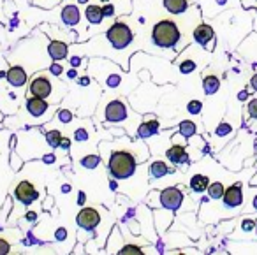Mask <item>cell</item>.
Returning a JSON list of instances; mask_svg holds the SVG:
<instances>
[{"mask_svg": "<svg viewBox=\"0 0 257 255\" xmlns=\"http://www.w3.org/2000/svg\"><path fill=\"white\" fill-rule=\"evenodd\" d=\"M106 120L111 123L127 120V106L121 100H113L106 106Z\"/></svg>", "mask_w": 257, "mask_h": 255, "instance_id": "obj_7", "label": "cell"}, {"mask_svg": "<svg viewBox=\"0 0 257 255\" xmlns=\"http://www.w3.org/2000/svg\"><path fill=\"white\" fill-rule=\"evenodd\" d=\"M15 195L20 202H23V204L29 206V204H32L37 197H39V192L34 188V185L30 183V181H22V183L15 188Z\"/></svg>", "mask_w": 257, "mask_h": 255, "instance_id": "obj_5", "label": "cell"}, {"mask_svg": "<svg viewBox=\"0 0 257 255\" xmlns=\"http://www.w3.org/2000/svg\"><path fill=\"white\" fill-rule=\"evenodd\" d=\"M9 250H11V244H9L6 239H0V255L9 253Z\"/></svg>", "mask_w": 257, "mask_h": 255, "instance_id": "obj_29", "label": "cell"}, {"mask_svg": "<svg viewBox=\"0 0 257 255\" xmlns=\"http://www.w3.org/2000/svg\"><path fill=\"white\" fill-rule=\"evenodd\" d=\"M180 134L183 136V138H192L194 134H196V123H192L190 120H185L180 123Z\"/></svg>", "mask_w": 257, "mask_h": 255, "instance_id": "obj_22", "label": "cell"}, {"mask_svg": "<svg viewBox=\"0 0 257 255\" xmlns=\"http://www.w3.org/2000/svg\"><path fill=\"white\" fill-rule=\"evenodd\" d=\"M248 113L252 118H257V99L252 100V102L248 104Z\"/></svg>", "mask_w": 257, "mask_h": 255, "instance_id": "obj_30", "label": "cell"}, {"mask_svg": "<svg viewBox=\"0 0 257 255\" xmlns=\"http://www.w3.org/2000/svg\"><path fill=\"white\" fill-rule=\"evenodd\" d=\"M62 22L67 27H74L79 23V11L76 6H65L62 11Z\"/></svg>", "mask_w": 257, "mask_h": 255, "instance_id": "obj_12", "label": "cell"}, {"mask_svg": "<svg viewBox=\"0 0 257 255\" xmlns=\"http://www.w3.org/2000/svg\"><path fill=\"white\" fill-rule=\"evenodd\" d=\"M168 159L171 160L173 164H182V162H187L189 157H187V152L183 146H173V148L168 150Z\"/></svg>", "mask_w": 257, "mask_h": 255, "instance_id": "obj_15", "label": "cell"}, {"mask_svg": "<svg viewBox=\"0 0 257 255\" xmlns=\"http://www.w3.org/2000/svg\"><path fill=\"white\" fill-rule=\"evenodd\" d=\"M102 11H104V16H113L114 15V6H104Z\"/></svg>", "mask_w": 257, "mask_h": 255, "instance_id": "obj_33", "label": "cell"}, {"mask_svg": "<svg viewBox=\"0 0 257 255\" xmlns=\"http://www.w3.org/2000/svg\"><path fill=\"white\" fill-rule=\"evenodd\" d=\"M194 67H196V64H194L192 60H187V62H183V64L180 65V71L185 72V74H187V72H192Z\"/></svg>", "mask_w": 257, "mask_h": 255, "instance_id": "obj_26", "label": "cell"}, {"mask_svg": "<svg viewBox=\"0 0 257 255\" xmlns=\"http://www.w3.org/2000/svg\"><path fill=\"white\" fill-rule=\"evenodd\" d=\"M6 81H8V85L22 88V86L27 83V71L23 67H18V65H16V67H11L8 71V74H6Z\"/></svg>", "mask_w": 257, "mask_h": 255, "instance_id": "obj_10", "label": "cell"}, {"mask_svg": "<svg viewBox=\"0 0 257 255\" xmlns=\"http://www.w3.org/2000/svg\"><path fill=\"white\" fill-rule=\"evenodd\" d=\"M152 39L157 46L161 48H171L180 41V30L176 23L169 22V20H162L154 27L152 32Z\"/></svg>", "mask_w": 257, "mask_h": 255, "instance_id": "obj_2", "label": "cell"}, {"mask_svg": "<svg viewBox=\"0 0 257 255\" xmlns=\"http://www.w3.org/2000/svg\"><path fill=\"white\" fill-rule=\"evenodd\" d=\"M67 44L65 43H60V41H53V43H50V48H48V53H50V57L53 58V60H62V58L67 57Z\"/></svg>", "mask_w": 257, "mask_h": 255, "instance_id": "obj_14", "label": "cell"}, {"mask_svg": "<svg viewBox=\"0 0 257 255\" xmlns=\"http://www.w3.org/2000/svg\"><path fill=\"white\" fill-rule=\"evenodd\" d=\"M85 16L92 25H99L104 18V11H102L100 6H88L86 11H85Z\"/></svg>", "mask_w": 257, "mask_h": 255, "instance_id": "obj_16", "label": "cell"}, {"mask_svg": "<svg viewBox=\"0 0 257 255\" xmlns=\"http://www.w3.org/2000/svg\"><path fill=\"white\" fill-rule=\"evenodd\" d=\"M120 253H141V250L138 246H133V244H125L120 250Z\"/></svg>", "mask_w": 257, "mask_h": 255, "instance_id": "obj_27", "label": "cell"}, {"mask_svg": "<svg viewBox=\"0 0 257 255\" xmlns=\"http://www.w3.org/2000/svg\"><path fill=\"white\" fill-rule=\"evenodd\" d=\"M224 185L222 183H211V185H208V194H210V197L211 199H220V197H224Z\"/></svg>", "mask_w": 257, "mask_h": 255, "instance_id": "obj_23", "label": "cell"}, {"mask_svg": "<svg viewBox=\"0 0 257 255\" xmlns=\"http://www.w3.org/2000/svg\"><path fill=\"white\" fill-rule=\"evenodd\" d=\"M252 86H253V88L257 90V74H255V76H253V78H252Z\"/></svg>", "mask_w": 257, "mask_h": 255, "instance_id": "obj_37", "label": "cell"}, {"mask_svg": "<svg viewBox=\"0 0 257 255\" xmlns=\"http://www.w3.org/2000/svg\"><path fill=\"white\" fill-rule=\"evenodd\" d=\"M229 132H231V127H229L227 123H222L220 127L217 129V134L218 136H225V134H229Z\"/></svg>", "mask_w": 257, "mask_h": 255, "instance_id": "obj_31", "label": "cell"}, {"mask_svg": "<svg viewBox=\"0 0 257 255\" xmlns=\"http://www.w3.org/2000/svg\"><path fill=\"white\" fill-rule=\"evenodd\" d=\"M76 222H78V225L83 227V229H93V227L99 225L100 216L95 208H83L81 211L78 213Z\"/></svg>", "mask_w": 257, "mask_h": 255, "instance_id": "obj_8", "label": "cell"}, {"mask_svg": "<svg viewBox=\"0 0 257 255\" xmlns=\"http://www.w3.org/2000/svg\"><path fill=\"white\" fill-rule=\"evenodd\" d=\"M62 146H64L65 150H69V146H71V141H69V139H62Z\"/></svg>", "mask_w": 257, "mask_h": 255, "instance_id": "obj_36", "label": "cell"}, {"mask_svg": "<svg viewBox=\"0 0 257 255\" xmlns=\"http://www.w3.org/2000/svg\"><path fill=\"white\" fill-rule=\"evenodd\" d=\"M106 37H107V41L113 44V48H116V50H123V48L128 46L134 39L133 30L128 29V25H125V23H121V22L114 23V25L107 30Z\"/></svg>", "mask_w": 257, "mask_h": 255, "instance_id": "obj_3", "label": "cell"}, {"mask_svg": "<svg viewBox=\"0 0 257 255\" xmlns=\"http://www.w3.org/2000/svg\"><path fill=\"white\" fill-rule=\"evenodd\" d=\"M194 39L197 41L199 44H208L211 39H213V29H211L210 25H199L196 30H194Z\"/></svg>", "mask_w": 257, "mask_h": 255, "instance_id": "obj_13", "label": "cell"}, {"mask_svg": "<svg viewBox=\"0 0 257 255\" xmlns=\"http://www.w3.org/2000/svg\"><path fill=\"white\" fill-rule=\"evenodd\" d=\"M27 216H29V220H36V213H29Z\"/></svg>", "mask_w": 257, "mask_h": 255, "instance_id": "obj_38", "label": "cell"}, {"mask_svg": "<svg viewBox=\"0 0 257 255\" xmlns=\"http://www.w3.org/2000/svg\"><path fill=\"white\" fill-rule=\"evenodd\" d=\"M208 178L203 176V174H196V176L190 180V188H192L194 192H204L208 188Z\"/></svg>", "mask_w": 257, "mask_h": 255, "instance_id": "obj_19", "label": "cell"}, {"mask_svg": "<svg viewBox=\"0 0 257 255\" xmlns=\"http://www.w3.org/2000/svg\"><path fill=\"white\" fill-rule=\"evenodd\" d=\"M99 162H100L99 157H97V155H90V157H85L81 164H83L85 167H88V169H93V167L99 166Z\"/></svg>", "mask_w": 257, "mask_h": 255, "instance_id": "obj_25", "label": "cell"}, {"mask_svg": "<svg viewBox=\"0 0 257 255\" xmlns=\"http://www.w3.org/2000/svg\"><path fill=\"white\" fill-rule=\"evenodd\" d=\"M253 208H255V209H257V197H255V199H253Z\"/></svg>", "mask_w": 257, "mask_h": 255, "instance_id": "obj_40", "label": "cell"}, {"mask_svg": "<svg viewBox=\"0 0 257 255\" xmlns=\"http://www.w3.org/2000/svg\"><path fill=\"white\" fill-rule=\"evenodd\" d=\"M58 118H60V120L64 121V123H69V121H71V118H72V114L69 113V111H60Z\"/></svg>", "mask_w": 257, "mask_h": 255, "instance_id": "obj_32", "label": "cell"}, {"mask_svg": "<svg viewBox=\"0 0 257 255\" xmlns=\"http://www.w3.org/2000/svg\"><path fill=\"white\" fill-rule=\"evenodd\" d=\"M157 131H159L157 120H150V121L141 123V127L138 129V136H140V138H150V136H154Z\"/></svg>", "mask_w": 257, "mask_h": 255, "instance_id": "obj_18", "label": "cell"}, {"mask_svg": "<svg viewBox=\"0 0 257 255\" xmlns=\"http://www.w3.org/2000/svg\"><path fill=\"white\" fill-rule=\"evenodd\" d=\"M30 93L34 97H41V99H48L51 95V83L46 76H41L37 74L36 78L30 81V86H29Z\"/></svg>", "mask_w": 257, "mask_h": 255, "instance_id": "obj_4", "label": "cell"}, {"mask_svg": "<svg viewBox=\"0 0 257 255\" xmlns=\"http://www.w3.org/2000/svg\"><path fill=\"white\" fill-rule=\"evenodd\" d=\"M203 86H204V92H206L208 95H211V93H215L218 90L220 81H218L217 76H206V78L203 79Z\"/></svg>", "mask_w": 257, "mask_h": 255, "instance_id": "obj_20", "label": "cell"}, {"mask_svg": "<svg viewBox=\"0 0 257 255\" xmlns=\"http://www.w3.org/2000/svg\"><path fill=\"white\" fill-rule=\"evenodd\" d=\"M189 6V0H164V8L173 15H180Z\"/></svg>", "mask_w": 257, "mask_h": 255, "instance_id": "obj_17", "label": "cell"}, {"mask_svg": "<svg viewBox=\"0 0 257 255\" xmlns=\"http://www.w3.org/2000/svg\"><path fill=\"white\" fill-rule=\"evenodd\" d=\"M201 107H203V106H201L199 100H192V102H189V111H190L192 114H197V113H199Z\"/></svg>", "mask_w": 257, "mask_h": 255, "instance_id": "obj_28", "label": "cell"}, {"mask_svg": "<svg viewBox=\"0 0 257 255\" xmlns=\"http://www.w3.org/2000/svg\"><path fill=\"white\" fill-rule=\"evenodd\" d=\"M239 99H246V92H241V93H239Z\"/></svg>", "mask_w": 257, "mask_h": 255, "instance_id": "obj_39", "label": "cell"}, {"mask_svg": "<svg viewBox=\"0 0 257 255\" xmlns=\"http://www.w3.org/2000/svg\"><path fill=\"white\" fill-rule=\"evenodd\" d=\"M168 166H166L164 162H154L152 164V167H150V174L154 178H162V176H166L168 174Z\"/></svg>", "mask_w": 257, "mask_h": 255, "instance_id": "obj_21", "label": "cell"}, {"mask_svg": "<svg viewBox=\"0 0 257 255\" xmlns=\"http://www.w3.org/2000/svg\"><path fill=\"white\" fill-rule=\"evenodd\" d=\"M50 109V106H48V102L44 99H41V97H30L29 100H27V111H29L32 116L39 118L43 116V114H46V111Z\"/></svg>", "mask_w": 257, "mask_h": 255, "instance_id": "obj_9", "label": "cell"}, {"mask_svg": "<svg viewBox=\"0 0 257 255\" xmlns=\"http://www.w3.org/2000/svg\"><path fill=\"white\" fill-rule=\"evenodd\" d=\"M46 139H48V143H50V146L51 148H58V146L62 145V134L58 131H50L46 134Z\"/></svg>", "mask_w": 257, "mask_h": 255, "instance_id": "obj_24", "label": "cell"}, {"mask_svg": "<svg viewBox=\"0 0 257 255\" xmlns=\"http://www.w3.org/2000/svg\"><path fill=\"white\" fill-rule=\"evenodd\" d=\"M224 202H225V206H229V208H234V206L241 204L243 194H241L239 185H232V187H229L227 190L224 192Z\"/></svg>", "mask_w": 257, "mask_h": 255, "instance_id": "obj_11", "label": "cell"}, {"mask_svg": "<svg viewBox=\"0 0 257 255\" xmlns=\"http://www.w3.org/2000/svg\"><path fill=\"white\" fill-rule=\"evenodd\" d=\"M107 167L116 180H125V178L133 176L134 171H136V159L128 152H114L109 157Z\"/></svg>", "mask_w": 257, "mask_h": 255, "instance_id": "obj_1", "label": "cell"}, {"mask_svg": "<svg viewBox=\"0 0 257 255\" xmlns=\"http://www.w3.org/2000/svg\"><path fill=\"white\" fill-rule=\"evenodd\" d=\"M51 72H53V74H60L62 72L60 65H53V67H51Z\"/></svg>", "mask_w": 257, "mask_h": 255, "instance_id": "obj_35", "label": "cell"}, {"mask_svg": "<svg viewBox=\"0 0 257 255\" xmlns=\"http://www.w3.org/2000/svg\"><path fill=\"white\" fill-rule=\"evenodd\" d=\"M241 229L243 230H252L253 229V220H245V222L241 223Z\"/></svg>", "mask_w": 257, "mask_h": 255, "instance_id": "obj_34", "label": "cell"}, {"mask_svg": "<svg viewBox=\"0 0 257 255\" xmlns=\"http://www.w3.org/2000/svg\"><path fill=\"white\" fill-rule=\"evenodd\" d=\"M183 202V194L178 188H166L161 192V204L168 209H178Z\"/></svg>", "mask_w": 257, "mask_h": 255, "instance_id": "obj_6", "label": "cell"}]
</instances>
